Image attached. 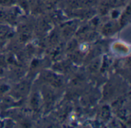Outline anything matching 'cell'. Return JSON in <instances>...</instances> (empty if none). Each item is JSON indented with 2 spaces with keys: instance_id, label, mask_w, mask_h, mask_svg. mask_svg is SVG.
I'll return each instance as SVG.
<instances>
[{
  "instance_id": "cell-3",
  "label": "cell",
  "mask_w": 131,
  "mask_h": 128,
  "mask_svg": "<svg viewBox=\"0 0 131 128\" xmlns=\"http://www.w3.org/2000/svg\"><path fill=\"white\" fill-rule=\"evenodd\" d=\"M29 90V83L26 81H24L21 83H19L16 88V91L20 94H24L26 92H28Z\"/></svg>"
},
{
  "instance_id": "cell-8",
  "label": "cell",
  "mask_w": 131,
  "mask_h": 128,
  "mask_svg": "<svg viewBox=\"0 0 131 128\" xmlns=\"http://www.w3.org/2000/svg\"><path fill=\"white\" fill-rule=\"evenodd\" d=\"M31 105H32V107L35 109V110H37L39 107V100H38V97L37 94H35L33 97H32V99H31Z\"/></svg>"
},
{
  "instance_id": "cell-5",
  "label": "cell",
  "mask_w": 131,
  "mask_h": 128,
  "mask_svg": "<svg viewBox=\"0 0 131 128\" xmlns=\"http://www.w3.org/2000/svg\"><path fill=\"white\" fill-rule=\"evenodd\" d=\"M130 6L127 8V12H125V14H124V15L122 16L121 18V23L122 25H125L130 19Z\"/></svg>"
},
{
  "instance_id": "cell-2",
  "label": "cell",
  "mask_w": 131,
  "mask_h": 128,
  "mask_svg": "<svg viewBox=\"0 0 131 128\" xmlns=\"http://www.w3.org/2000/svg\"><path fill=\"white\" fill-rule=\"evenodd\" d=\"M44 97H45V101L46 102L48 106L51 105L53 103L54 100V93L49 90H44Z\"/></svg>"
},
{
  "instance_id": "cell-7",
  "label": "cell",
  "mask_w": 131,
  "mask_h": 128,
  "mask_svg": "<svg viewBox=\"0 0 131 128\" xmlns=\"http://www.w3.org/2000/svg\"><path fill=\"white\" fill-rule=\"evenodd\" d=\"M101 117L104 120H107L110 117V110L107 106L104 107L101 110Z\"/></svg>"
},
{
  "instance_id": "cell-9",
  "label": "cell",
  "mask_w": 131,
  "mask_h": 128,
  "mask_svg": "<svg viewBox=\"0 0 131 128\" xmlns=\"http://www.w3.org/2000/svg\"><path fill=\"white\" fill-rule=\"evenodd\" d=\"M99 60H96V61H94V62H93L91 65H90V66H89V70L91 71V72H96L97 70V69H98V67H99Z\"/></svg>"
},
{
  "instance_id": "cell-10",
  "label": "cell",
  "mask_w": 131,
  "mask_h": 128,
  "mask_svg": "<svg viewBox=\"0 0 131 128\" xmlns=\"http://www.w3.org/2000/svg\"><path fill=\"white\" fill-rule=\"evenodd\" d=\"M109 2H110L111 5L117 6V5H119L122 4L124 0H109Z\"/></svg>"
},
{
  "instance_id": "cell-12",
  "label": "cell",
  "mask_w": 131,
  "mask_h": 128,
  "mask_svg": "<svg viewBox=\"0 0 131 128\" xmlns=\"http://www.w3.org/2000/svg\"><path fill=\"white\" fill-rule=\"evenodd\" d=\"M12 0H0V2L3 3V4H8L11 2Z\"/></svg>"
},
{
  "instance_id": "cell-11",
  "label": "cell",
  "mask_w": 131,
  "mask_h": 128,
  "mask_svg": "<svg viewBox=\"0 0 131 128\" xmlns=\"http://www.w3.org/2000/svg\"><path fill=\"white\" fill-rule=\"evenodd\" d=\"M8 32V29L6 27H0V36H5Z\"/></svg>"
},
{
  "instance_id": "cell-1",
  "label": "cell",
  "mask_w": 131,
  "mask_h": 128,
  "mask_svg": "<svg viewBox=\"0 0 131 128\" xmlns=\"http://www.w3.org/2000/svg\"><path fill=\"white\" fill-rule=\"evenodd\" d=\"M43 77L47 82H48L50 84H51L52 86H54L55 87H59L62 84L61 80L57 76H55L54 73L46 72L44 73Z\"/></svg>"
},
{
  "instance_id": "cell-13",
  "label": "cell",
  "mask_w": 131,
  "mask_h": 128,
  "mask_svg": "<svg viewBox=\"0 0 131 128\" xmlns=\"http://www.w3.org/2000/svg\"><path fill=\"white\" fill-rule=\"evenodd\" d=\"M0 45H1V42H0Z\"/></svg>"
},
{
  "instance_id": "cell-6",
  "label": "cell",
  "mask_w": 131,
  "mask_h": 128,
  "mask_svg": "<svg viewBox=\"0 0 131 128\" xmlns=\"http://www.w3.org/2000/svg\"><path fill=\"white\" fill-rule=\"evenodd\" d=\"M103 32L105 35H110L114 32V25L111 23L106 24L103 28Z\"/></svg>"
},
{
  "instance_id": "cell-4",
  "label": "cell",
  "mask_w": 131,
  "mask_h": 128,
  "mask_svg": "<svg viewBox=\"0 0 131 128\" xmlns=\"http://www.w3.org/2000/svg\"><path fill=\"white\" fill-rule=\"evenodd\" d=\"M114 93V87L113 85L110 83H108L104 89V99H108L110 98Z\"/></svg>"
}]
</instances>
